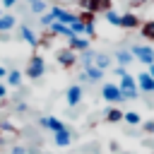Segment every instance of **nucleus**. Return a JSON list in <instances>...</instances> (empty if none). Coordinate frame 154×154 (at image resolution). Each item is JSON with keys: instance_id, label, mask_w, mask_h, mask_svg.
I'll return each instance as SVG.
<instances>
[{"instance_id": "nucleus-1", "label": "nucleus", "mask_w": 154, "mask_h": 154, "mask_svg": "<svg viewBox=\"0 0 154 154\" xmlns=\"http://www.w3.org/2000/svg\"><path fill=\"white\" fill-rule=\"evenodd\" d=\"M43 72H46V60L38 53H34L29 58V63H26V77L29 79H38V77H43Z\"/></svg>"}, {"instance_id": "nucleus-2", "label": "nucleus", "mask_w": 154, "mask_h": 154, "mask_svg": "<svg viewBox=\"0 0 154 154\" xmlns=\"http://www.w3.org/2000/svg\"><path fill=\"white\" fill-rule=\"evenodd\" d=\"M130 53H132V58L135 60H140L142 65H154V48L152 46H144V43H137V46H132L130 48Z\"/></svg>"}, {"instance_id": "nucleus-3", "label": "nucleus", "mask_w": 154, "mask_h": 154, "mask_svg": "<svg viewBox=\"0 0 154 154\" xmlns=\"http://www.w3.org/2000/svg\"><path fill=\"white\" fill-rule=\"evenodd\" d=\"M120 91H123V101L128 99V101H132V99H137V94H140V89H137V82H135V77L128 72L125 77H120Z\"/></svg>"}, {"instance_id": "nucleus-4", "label": "nucleus", "mask_w": 154, "mask_h": 154, "mask_svg": "<svg viewBox=\"0 0 154 154\" xmlns=\"http://www.w3.org/2000/svg\"><path fill=\"white\" fill-rule=\"evenodd\" d=\"M111 5H113L111 0H79V7H82L84 12H91V14L108 12V10H113Z\"/></svg>"}, {"instance_id": "nucleus-5", "label": "nucleus", "mask_w": 154, "mask_h": 154, "mask_svg": "<svg viewBox=\"0 0 154 154\" xmlns=\"http://www.w3.org/2000/svg\"><path fill=\"white\" fill-rule=\"evenodd\" d=\"M101 96H103L106 101H111V103H120V101H123V91H120V87L113 84V82H106V84L101 87Z\"/></svg>"}, {"instance_id": "nucleus-6", "label": "nucleus", "mask_w": 154, "mask_h": 154, "mask_svg": "<svg viewBox=\"0 0 154 154\" xmlns=\"http://www.w3.org/2000/svg\"><path fill=\"white\" fill-rule=\"evenodd\" d=\"M51 14H53V19L55 22H60V24H65V26H70L75 19H77V14H72L70 10H65V7H51Z\"/></svg>"}, {"instance_id": "nucleus-7", "label": "nucleus", "mask_w": 154, "mask_h": 154, "mask_svg": "<svg viewBox=\"0 0 154 154\" xmlns=\"http://www.w3.org/2000/svg\"><path fill=\"white\" fill-rule=\"evenodd\" d=\"M38 125H41L43 130H51L53 135H55V132H60V130H67V128H65V123H63V120H58L55 116H43V118H38Z\"/></svg>"}, {"instance_id": "nucleus-8", "label": "nucleus", "mask_w": 154, "mask_h": 154, "mask_svg": "<svg viewBox=\"0 0 154 154\" xmlns=\"http://www.w3.org/2000/svg\"><path fill=\"white\" fill-rule=\"evenodd\" d=\"M55 60H58V65H63V67H72V65L77 63V53L70 51V48H58Z\"/></svg>"}, {"instance_id": "nucleus-9", "label": "nucleus", "mask_w": 154, "mask_h": 154, "mask_svg": "<svg viewBox=\"0 0 154 154\" xmlns=\"http://www.w3.org/2000/svg\"><path fill=\"white\" fill-rule=\"evenodd\" d=\"M135 82H137V89L144 91V94H154V77L149 72H140L135 75Z\"/></svg>"}, {"instance_id": "nucleus-10", "label": "nucleus", "mask_w": 154, "mask_h": 154, "mask_svg": "<svg viewBox=\"0 0 154 154\" xmlns=\"http://www.w3.org/2000/svg\"><path fill=\"white\" fill-rule=\"evenodd\" d=\"M67 48H70V51H75V53H84V51H89V48H91V43H89V38L70 36V38H67Z\"/></svg>"}, {"instance_id": "nucleus-11", "label": "nucleus", "mask_w": 154, "mask_h": 154, "mask_svg": "<svg viewBox=\"0 0 154 154\" xmlns=\"http://www.w3.org/2000/svg\"><path fill=\"white\" fill-rule=\"evenodd\" d=\"M140 24H142V19L135 12H123L120 14V26L123 29H140Z\"/></svg>"}, {"instance_id": "nucleus-12", "label": "nucleus", "mask_w": 154, "mask_h": 154, "mask_svg": "<svg viewBox=\"0 0 154 154\" xmlns=\"http://www.w3.org/2000/svg\"><path fill=\"white\" fill-rule=\"evenodd\" d=\"M82 84H72V87H67V94H65V101H67V106H77L79 101H82Z\"/></svg>"}, {"instance_id": "nucleus-13", "label": "nucleus", "mask_w": 154, "mask_h": 154, "mask_svg": "<svg viewBox=\"0 0 154 154\" xmlns=\"http://www.w3.org/2000/svg\"><path fill=\"white\" fill-rule=\"evenodd\" d=\"M19 36L29 43V46H38V36L34 34V29L29 24H19Z\"/></svg>"}, {"instance_id": "nucleus-14", "label": "nucleus", "mask_w": 154, "mask_h": 154, "mask_svg": "<svg viewBox=\"0 0 154 154\" xmlns=\"http://www.w3.org/2000/svg\"><path fill=\"white\" fill-rule=\"evenodd\" d=\"M140 34H142V38H147V41L154 43V17L144 19V22L140 24Z\"/></svg>"}, {"instance_id": "nucleus-15", "label": "nucleus", "mask_w": 154, "mask_h": 154, "mask_svg": "<svg viewBox=\"0 0 154 154\" xmlns=\"http://www.w3.org/2000/svg\"><path fill=\"white\" fill-rule=\"evenodd\" d=\"M48 34H53V36H75L72 31H70V26H65V24H60V22H53L51 26H48Z\"/></svg>"}, {"instance_id": "nucleus-16", "label": "nucleus", "mask_w": 154, "mask_h": 154, "mask_svg": "<svg viewBox=\"0 0 154 154\" xmlns=\"http://www.w3.org/2000/svg\"><path fill=\"white\" fill-rule=\"evenodd\" d=\"M132 60H135V58H132L130 48H120V51H116V63H118L120 67H128Z\"/></svg>"}, {"instance_id": "nucleus-17", "label": "nucleus", "mask_w": 154, "mask_h": 154, "mask_svg": "<svg viewBox=\"0 0 154 154\" xmlns=\"http://www.w3.org/2000/svg\"><path fill=\"white\" fill-rule=\"evenodd\" d=\"M14 26H17V17L14 14H0V34H7Z\"/></svg>"}, {"instance_id": "nucleus-18", "label": "nucleus", "mask_w": 154, "mask_h": 154, "mask_svg": "<svg viewBox=\"0 0 154 154\" xmlns=\"http://www.w3.org/2000/svg\"><path fill=\"white\" fill-rule=\"evenodd\" d=\"M101 77H103V70H99L96 65L84 67V79L87 82H101Z\"/></svg>"}, {"instance_id": "nucleus-19", "label": "nucleus", "mask_w": 154, "mask_h": 154, "mask_svg": "<svg viewBox=\"0 0 154 154\" xmlns=\"http://www.w3.org/2000/svg\"><path fill=\"white\" fill-rule=\"evenodd\" d=\"M53 142H55L58 147H70V142H72L70 130H60V132H55V135H53Z\"/></svg>"}, {"instance_id": "nucleus-20", "label": "nucleus", "mask_w": 154, "mask_h": 154, "mask_svg": "<svg viewBox=\"0 0 154 154\" xmlns=\"http://www.w3.org/2000/svg\"><path fill=\"white\" fill-rule=\"evenodd\" d=\"M94 65H96L99 70H103V72H106V70L111 67V58H108L106 53H96V55H94Z\"/></svg>"}, {"instance_id": "nucleus-21", "label": "nucleus", "mask_w": 154, "mask_h": 154, "mask_svg": "<svg viewBox=\"0 0 154 154\" xmlns=\"http://www.w3.org/2000/svg\"><path fill=\"white\" fill-rule=\"evenodd\" d=\"M123 113L125 111H120V108H108L103 113V118H106V123H120L123 120Z\"/></svg>"}, {"instance_id": "nucleus-22", "label": "nucleus", "mask_w": 154, "mask_h": 154, "mask_svg": "<svg viewBox=\"0 0 154 154\" xmlns=\"http://www.w3.org/2000/svg\"><path fill=\"white\" fill-rule=\"evenodd\" d=\"M7 84L10 87H19L22 84V75H19V70H7Z\"/></svg>"}, {"instance_id": "nucleus-23", "label": "nucleus", "mask_w": 154, "mask_h": 154, "mask_svg": "<svg viewBox=\"0 0 154 154\" xmlns=\"http://www.w3.org/2000/svg\"><path fill=\"white\" fill-rule=\"evenodd\" d=\"M123 120H125L128 125H140V123H142V118H140L137 111H125V113H123Z\"/></svg>"}, {"instance_id": "nucleus-24", "label": "nucleus", "mask_w": 154, "mask_h": 154, "mask_svg": "<svg viewBox=\"0 0 154 154\" xmlns=\"http://www.w3.org/2000/svg\"><path fill=\"white\" fill-rule=\"evenodd\" d=\"M103 17H106V22H108L111 26H120V14H118L116 10H108V12H103Z\"/></svg>"}, {"instance_id": "nucleus-25", "label": "nucleus", "mask_w": 154, "mask_h": 154, "mask_svg": "<svg viewBox=\"0 0 154 154\" xmlns=\"http://www.w3.org/2000/svg\"><path fill=\"white\" fill-rule=\"evenodd\" d=\"M94 55H96V53H91V48H89V51H84V53H82L77 60H79L84 67H89V65H94Z\"/></svg>"}, {"instance_id": "nucleus-26", "label": "nucleus", "mask_w": 154, "mask_h": 154, "mask_svg": "<svg viewBox=\"0 0 154 154\" xmlns=\"http://www.w3.org/2000/svg\"><path fill=\"white\" fill-rule=\"evenodd\" d=\"M29 7H31V12H36V14H43V12H46V2H43V0H29Z\"/></svg>"}, {"instance_id": "nucleus-27", "label": "nucleus", "mask_w": 154, "mask_h": 154, "mask_svg": "<svg viewBox=\"0 0 154 154\" xmlns=\"http://www.w3.org/2000/svg\"><path fill=\"white\" fill-rule=\"evenodd\" d=\"M94 17H96V14H91V12H84V10L77 14V19H79L82 24H94Z\"/></svg>"}, {"instance_id": "nucleus-28", "label": "nucleus", "mask_w": 154, "mask_h": 154, "mask_svg": "<svg viewBox=\"0 0 154 154\" xmlns=\"http://www.w3.org/2000/svg\"><path fill=\"white\" fill-rule=\"evenodd\" d=\"M38 22H41V24H43V26L48 29V26H51V24H53L55 19H53V14H51V12H43V14L38 17Z\"/></svg>"}, {"instance_id": "nucleus-29", "label": "nucleus", "mask_w": 154, "mask_h": 154, "mask_svg": "<svg viewBox=\"0 0 154 154\" xmlns=\"http://www.w3.org/2000/svg\"><path fill=\"white\" fill-rule=\"evenodd\" d=\"M144 132H152L154 135V120H147L144 123Z\"/></svg>"}, {"instance_id": "nucleus-30", "label": "nucleus", "mask_w": 154, "mask_h": 154, "mask_svg": "<svg viewBox=\"0 0 154 154\" xmlns=\"http://www.w3.org/2000/svg\"><path fill=\"white\" fill-rule=\"evenodd\" d=\"M10 154H26V149H24V147H17V144H14V147L10 149Z\"/></svg>"}, {"instance_id": "nucleus-31", "label": "nucleus", "mask_w": 154, "mask_h": 154, "mask_svg": "<svg viewBox=\"0 0 154 154\" xmlns=\"http://www.w3.org/2000/svg\"><path fill=\"white\" fill-rule=\"evenodd\" d=\"M116 75H118V77H125V75H128V70H125V67H120V65H116Z\"/></svg>"}, {"instance_id": "nucleus-32", "label": "nucleus", "mask_w": 154, "mask_h": 154, "mask_svg": "<svg viewBox=\"0 0 154 154\" xmlns=\"http://www.w3.org/2000/svg\"><path fill=\"white\" fill-rule=\"evenodd\" d=\"M132 7H142V5H147V0H128Z\"/></svg>"}, {"instance_id": "nucleus-33", "label": "nucleus", "mask_w": 154, "mask_h": 154, "mask_svg": "<svg viewBox=\"0 0 154 154\" xmlns=\"http://www.w3.org/2000/svg\"><path fill=\"white\" fill-rule=\"evenodd\" d=\"M5 96H7V87H5V84H2V82H0V101H2V99H5Z\"/></svg>"}, {"instance_id": "nucleus-34", "label": "nucleus", "mask_w": 154, "mask_h": 154, "mask_svg": "<svg viewBox=\"0 0 154 154\" xmlns=\"http://www.w3.org/2000/svg\"><path fill=\"white\" fill-rule=\"evenodd\" d=\"M17 2H19V0H2V5H5V7H14Z\"/></svg>"}, {"instance_id": "nucleus-35", "label": "nucleus", "mask_w": 154, "mask_h": 154, "mask_svg": "<svg viewBox=\"0 0 154 154\" xmlns=\"http://www.w3.org/2000/svg\"><path fill=\"white\" fill-rule=\"evenodd\" d=\"M2 77H7V70H5L2 65H0V79H2Z\"/></svg>"}, {"instance_id": "nucleus-36", "label": "nucleus", "mask_w": 154, "mask_h": 154, "mask_svg": "<svg viewBox=\"0 0 154 154\" xmlns=\"http://www.w3.org/2000/svg\"><path fill=\"white\" fill-rule=\"evenodd\" d=\"M147 72H149V75L154 77V65H149V70H147Z\"/></svg>"}, {"instance_id": "nucleus-37", "label": "nucleus", "mask_w": 154, "mask_h": 154, "mask_svg": "<svg viewBox=\"0 0 154 154\" xmlns=\"http://www.w3.org/2000/svg\"><path fill=\"white\" fill-rule=\"evenodd\" d=\"M152 152H154V142H152Z\"/></svg>"}, {"instance_id": "nucleus-38", "label": "nucleus", "mask_w": 154, "mask_h": 154, "mask_svg": "<svg viewBox=\"0 0 154 154\" xmlns=\"http://www.w3.org/2000/svg\"><path fill=\"white\" fill-rule=\"evenodd\" d=\"M0 144H2V140H0Z\"/></svg>"}]
</instances>
